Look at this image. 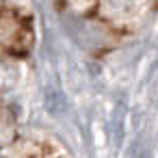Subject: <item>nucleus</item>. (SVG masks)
<instances>
[{
	"mask_svg": "<svg viewBox=\"0 0 158 158\" xmlns=\"http://www.w3.org/2000/svg\"><path fill=\"white\" fill-rule=\"evenodd\" d=\"M11 87V76H9V67L0 63V91Z\"/></svg>",
	"mask_w": 158,
	"mask_h": 158,
	"instance_id": "1",
	"label": "nucleus"
},
{
	"mask_svg": "<svg viewBox=\"0 0 158 158\" xmlns=\"http://www.w3.org/2000/svg\"><path fill=\"white\" fill-rule=\"evenodd\" d=\"M0 158H15V156H13V154H11V152L2 145V147H0Z\"/></svg>",
	"mask_w": 158,
	"mask_h": 158,
	"instance_id": "2",
	"label": "nucleus"
}]
</instances>
